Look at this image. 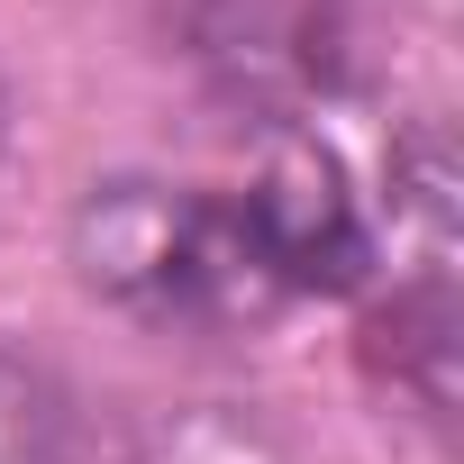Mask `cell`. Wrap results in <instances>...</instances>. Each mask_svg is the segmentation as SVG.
<instances>
[{"label":"cell","mask_w":464,"mask_h":464,"mask_svg":"<svg viewBox=\"0 0 464 464\" xmlns=\"http://www.w3.org/2000/svg\"><path fill=\"white\" fill-rule=\"evenodd\" d=\"M82 274L137 319L237 328L301 292H346L364 274V218L328 164H292L246 191L110 182L82 209Z\"/></svg>","instance_id":"6da1fadb"},{"label":"cell","mask_w":464,"mask_h":464,"mask_svg":"<svg viewBox=\"0 0 464 464\" xmlns=\"http://www.w3.org/2000/svg\"><path fill=\"white\" fill-rule=\"evenodd\" d=\"M173 37L218 101L292 119L355 73L364 0H173Z\"/></svg>","instance_id":"7a4b0ae2"},{"label":"cell","mask_w":464,"mask_h":464,"mask_svg":"<svg viewBox=\"0 0 464 464\" xmlns=\"http://www.w3.org/2000/svg\"><path fill=\"white\" fill-rule=\"evenodd\" d=\"M373 337H392V382L428 419H446V401H455V301H446V283L428 274L410 301H392L373 319Z\"/></svg>","instance_id":"3957f363"},{"label":"cell","mask_w":464,"mask_h":464,"mask_svg":"<svg viewBox=\"0 0 464 464\" xmlns=\"http://www.w3.org/2000/svg\"><path fill=\"white\" fill-rule=\"evenodd\" d=\"M0 464H73L55 392L28 364H10V355H0Z\"/></svg>","instance_id":"277c9868"}]
</instances>
